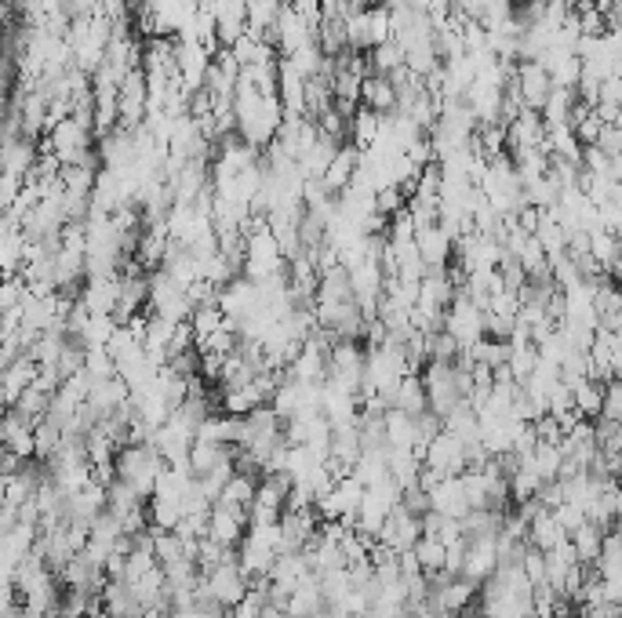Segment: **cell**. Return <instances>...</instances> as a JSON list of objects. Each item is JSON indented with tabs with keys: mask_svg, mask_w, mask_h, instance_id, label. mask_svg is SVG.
<instances>
[{
	"mask_svg": "<svg viewBox=\"0 0 622 618\" xmlns=\"http://www.w3.org/2000/svg\"><path fill=\"white\" fill-rule=\"evenodd\" d=\"M528 542H532L535 549H542V553H553V549H561L572 542V531L564 528L561 517H557L553 509H542L539 517L528 524Z\"/></svg>",
	"mask_w": 622,
	"mask_h": 618,
	"instance_id": "cell-16",
	"label": "cell"
},
{
	"mask_svg": "<svg viewBox=\"0 0 622 618\" xmlns=\"http://www.w3.org/2000/svg\"><path fill=\"white\" fill-rule=\"evenodd\" d=\"M422 462H426L433 473H441V477H459V473H466V444H462L455 433L444 429L441 437L426 444Z\"/></svg>",
	"mask_w": 622,
	"mask_h": 618,
	"instance_id": "cell-7",
	"label": "cell"
},
{
	"mask_svg": "<svg viewBox=\"0 0 622 618\" xmlns=\"http://www.w3.org/2000/svg\"><path fill=\"white\" fill-rule=\"evenodd\" d=\"M128 400H131V386L121 379V375H113V379H102L91 386L88 408L95 411L99 419H110L113 411H121Z\"/></svg>",
	"mask_w": 622,
	"mask_h": 618,
	"instance_id": "cell-17",
	"label": "cell"
},
{
	"mask_svg": "<svg viewBox=\"0 0 622 618\" xmlns=\"http://www.w3.org/2000/svg\"><path fill=\"white\" fill-rule=\"evenodd\" d=\"M328 608V600H324V586H321V575H310V579H302L295 586V593L288 597V611L291 618H310L317 611Z\"/></svg>",
	"mask_w": 622,
	"mask_h": 618,
	"instance_id": "cell-22",
	"label": "cell"
},
{
	"mask_svg": "<svg viewBox=\"0 0 622 618\" xmlns=\"http://www.w3.org/2000/svg\"><path fill=\"white\" fill-rule=\"evenodd\" d=\"M251 528V513L248 509H230V506H215L208 517V539H215L219 546L237 549L244 542Z\"/></svg>",
	"mask_w": 622,
	"mask_h": 618,
	"instance_id": "cell-12",
	"label": "cell"
},
{
	"mask_svg": "<svg viewBox=\"0 0 622 618\" xmlns=\"http://www.w3.org/2000/svg\"><path fill=\"white\" fill-rule=\"evenodd\" d=\"M204 586L215 600H219L222 608H233V604H241L244 597L251 593V579L248 571L237 564V557L226 560L222 568H215L211 575H204Z\"/></svg>",
	"mask_w": 622,
	"mask_h": 618,
	"instance_id": "cell-6",
	"label": "cell"
},
{
	"mask_svg": "<svg viewBox=\"0 0 622 618\" xmlns=\"http://www.w3.org/2000/svg\"><path fill=\"white\" fill-rule=\"evenodd\" d=\"M368 59H372V70L379 73V77H390V73H397L401 66H408V55H404V48L397 40H386V44H379L375 51H368Z\"/></svg>",
	"mask_w": 622,
	"mask_h": 618,
	"instance_id": "cell-33",
	"label": "cell"
},
{
	"mask_svg": "<svg viewBox=\"0 0 622 618\" xmlns=\"http://www.w3.org/2000/svg\"><path fill=\"white\" fill-rule=\"evenodd\" d=\"M546 117L539 110H521L517 117L506 124V150L517 153V150H535V146H546Z\"/></svg>",
	"mask_w": 622,
	"mask_h": 618,
	"instance_id": "cell-13",
	"label": "cell"
},
{
	"mask_svg": "<svg viewBox=\"0 0 622 618\" xmlns=\"http://www.w3.org/2000/svg\"><path fill=\"white\" fill-rule=\"evenodd\" d=\"M273 33H277V51H281V59H291V55H299L302 48L317 44V26H313L302 11L291 8V4L281 8V15L273 22Z\"/></svg>",
	"mask_w": 622,
	"mask_h": 618,
	"instance_id": "cell-5",
	"label": "cell"
},
{
	"mask_svg": "<svg viewBox=\"0 0 622 618\" xmlns=\"http://www.w3.org/2000/svg\"><path fill=\"white\" fill-rule=\"evenodd\" d=\"M430 506L437 509V513H444V517H459L466 520L473 513L470 499H466V488H462L459 477H444L437 488L430 491Z\"/></svg>",
	"mask_w": 622,
	"mask_h": 618,
	"instance_id": "cell-19",
	"label": "cell"
},
{
	"mask_svg": "<svg viewBox=\"0 0 622 618\" xmlns=\"http://www.w3.org/2000/svg\"><path fill=\"white\" fill-rule=\"evenodd\" d=\"M106 509H110V495H106V484H99V480H91L88 488L66 495V517H70V524H81L88 531Z\"/></svg>",
	"mask_w": 622,
	"mask_h": 618,
	"instance_id": "cell-11",
	"label": "cell"
},
{
	"mask_svg": "<svg viewBox=\"0 0 622 618\" xmlns=\"http://www.w3.org/2000/svg\"><path fill=\"white\" fill-rule=\"evenodd\" d=\"M361 164H364V150H361V146H353V142H350V146H342V150L332 157V164H328V171L321 175L324 190L332 193V197H342V193L353 186V179H357Z\"/></svg>",
	"mask_w": 622,
	"mask_h": 618,
	"instance_id": "cell-14",
	"label": "cell"
},
{
	"mask_svg": "<svg viewBox=\"0 0 622 618\" xmlns=\"http://www.w3.org/2000/svg\"><path fill=\"white\" fill-rule=\"evenodd\" d=\"M499 571V539H470V553H466V579L488 582Z\"/></svg>",
	"mask_w": 622,
	"mask_h": 618,
	"instance_id": "cell-18",
	"label": "cell"
},
{
	"mask_svg": "<svg viewBox=\"0 0 622 618\" xmlns=\"http://www.w3.org/2000/svg\"><path fill=\"white\" fill-rule=\"evenodd\" d=\"M382 113H375V110H368V106H361L357 110V117H353V124H350V142L353 146H361L364 153L372 150V146H379V139H382Z\"/></svg>",
	"mask_w": 622,
	"mask_h": 618,
	"instance_id": "cell-28",
	"label": "cell"
},
{
	"mask_svg": "<svg viewBox=\"0 0 622 618\" xmlns=\"http://www.w3.org/2000/svg\"><path fill=\"white\" fill-rule=\"evenodd\" d=\"M15 411H19L22 419L30 422V426H37L41 419H48L51 411V393H44L41 386H30L26 393L19 397V404H15Z\"/></svg>",
	"mask_w": 622,
	"mask_h": 618,
	"instance_id": "cell-34",
	"label": "cell"
},
{
	"mask_svg": "<svg viewBox=\"0 0 622 618\" xmlns=\"http://www.w3.org/2000/svg\"><path fill=\"white\" fill-rule=\"evenodd\" d=\"M426 346H430V360H444V364H455L462 357V346L448 335V331H430L426 335Z\"/></svg>",
	"mask_w": 622,
	"mask_h": 618,
	"instance_id": "cell-35",
	"label": "cell"
},
{
	"mask_svg": "<svg viewBox=\"0 0 622 618\" xmlns=\"http://www.w3.org/2000/svg\"><path fill=\"white\" fill-rule=\"evenodd\" d=\"M281 106L288 117H306V77L288 59H281V84H277Z\"/></svg>",
	"mask_w": 622,
	"mask_h": 618,
	"instance_id": "cell-21",
	"label": "cell"
},
{
	"mask_svg": "<svg viewBox=\"0 0 622 618\" xmlns=\"http://www.w3.org/2000/svg\"><path fill=\"white\" fill-rule=\"evenodd\" d=\"M230 459H233L230 444H215V440L197 437V444H193V451H190V469H193V477H204V473L219 469L222 462H230Z\"/></svg>",
	"mask_w": 622,
	"mask_h": 618,
	"instance_id": "cell-26",
	"label": "cell"
},
{
	"mask_svg": "<svg viewBox=\"0 0 622 618\" xmlns=\"http://www.w3.org/2000/svg\"><path fill=\"white\" fill-rule=\"evenodd\" d=\"M168 618H211V615H204L201 608H175Z\"/></svg>",
	"mask_w": 622,
	"mask_h": 618,
	"instance_id": "cell-37",
	"label": "cell"
},
{
	"mask_svg": "<svg viewBox=\"0 0 622 618\" xmlns=\"http://www.w3.org/2000/svg\"><path fill=\"white\" fill-rule=\"evenodd\" d=\"M37 375H41V364L30 357V353H22L15 364H8L4 368V379H0V393H4V404L8 408H15L19 404V397L26 393V389L37 382Z\"/></svg>",
	"mask_w": 622,
	"mask_h": 618,
	"instance_id": "cell-15",
	"label": "cell"
},
{
	"mask_svg": "<svg viewBox=\"0 0 622 618\" xmlns=\"http://www.w3.org/2000/svg\"><path fill=\"white\" fill-rule=\"evenodd\" d=\"M422 382H426L430 411H433V415H441V419H448V415H452L455 408H462V404H470V400H466V393H462L459 364L430 360V364L422 368Z\"/></svg>",
	"mask_w": 622,
	"mask_h": 618,
	"instance_id": "cell-2",
	"label": "cell"
},
{
	"mask_svg": "<svg viewBox=\"0 0 622 618\" xmlns=\"http://www.w3.org/2000/svg\"><path fill=\"white\" fill-rule=\"evenodd\" d=\"M604 535H608V531L597 528L593 520H586L579 531H572V546H575V557H579V564H597V560H601Z\"/></svg>",
	"mask_w": 622,
	"mask_h": 618,
	"instance_id": "cell-29",
	"label": "cell"
},
{
	"mask_svg": "<svg viewBox=\"0 0 622 618\" xmlns=\"http://www.w3.org/2000/svg\"><path fill=\"white\" fill-rule=\"evenodd\" d=\"M444 331H448L462 349L477 346V342L488 335V328H484V306L481 302H473L470 295L459 288L455 302L448 306V313H444Z\"/></svg>",
	"mask_w": 622,
	"mask_h": 618,
	"instance_id": "cell-3",
	"label": "cell"
},
{
	"mask_svg": "<svg viewBox=\"0 0 622 618\" xmlns=\"http://www.w3.org/2000/svg\"><path fill=\"white\" fill-rule=\"evenodd\" d=\"M164 469H168V462H164V455L153 444H124L117 451V480L131 484V488L139 491V499L146 502L153 499Z\"/></svg>",
	"mask_w": 622,
	"mask_h": 618,
	"instance_id": "cell-1",
	"label": "cell"
},
{
	"mask_svg": "<svg viewBox=\"0 0 622 618\" xmlns=\"http://www.w3.org/2000/svg\"><path fill=\"white\" fill-rule=\"evenodd\" d=\"M415 248H419L426 270H448V262L455 259V237L444 230L441 222H430V226H419L415 233Z\"/></svg>",
	"mask_w": 622,
	"mask_h": 618,
	"instance_id": "cell-10",
	"label": "cell"
},
{
	"mask_svg": "<svg viewBox=\"0 0 622 618\" xmlns=\"http://www.w3.org/2000/svg\"><path fill=\"white\" fill-rule=\"evenodd\" d=\"M415 560H419V568L426 571V575H437V571L448 568V546H444L441 539H433V535H422L419 542H415Z\"/></svg>",
	"mask_w": 622,
	"mask_h": 618,
	"instance_id": "cell-32",
	"label": "cell"
},
{
	"mask_svg": "<svg viewBox=\"0 0 622 618\" xmlns=\"http://www.w3.org/2000/svg\"><path fill=\"white\" fill-rule=\"evenodd\" d=\"M553 73L542 66V62H521L517 66V91H521L524 110H546V102L553 95Z\"/></svg>",
	"mask_w": 622,
	"mask_h": 618,
	"instance_id": "cell-9",
	"label": "cell"
},
{
	"mask_svg": "<svg viewBox=\"0 0 622 618\" xmlns=\"http://www.w3.org/2000/svg\"><path fill=\"white\" fill-rule=\"evenodd\" d=\"M382 422H386V444H390V448H404V451L419 448L415 415H408V411H401V408H390L382 415Z\"/></svg>",
	"mask_w": 622,
	"mask_h": 618,
	"instance_id": "cell-23",
	"label": "cell"
},
{
	"mask_svg": "<svg viewBox=\"0 0 622 618\" xmlns=\"http://www.w3.org/2000/svg\"><path fill=\"white\" fill-rule=\"evenodd\" d=\"M419 539H422V517L401 502V506L390 513V520L382 524L379 542L382 546H390L393 553H408V549H415V542Z\"/></svg>",
	"mask_w": 622,
	"mask_h": 618,
	"instance_id": "cell-8",
	"label": "cell"
},
{
	"mask_svg": "<svg viewBox=\"0 0 622 618\" xmlns=\"http://www.w3.org/2000/svg\"><path fill=\"white\" fill-rule=\"evenodd\" d=\"M361 106H368V110L382 113V117H390V113H401V91L393 88L390 77H379V73H372V77H364Z\"/></svg>",
	"mask_w": 622,
	"mask_h": 618,
	"instance_id": "cell-20",
	"label": "cell"
},
{
	"mask_svg": "<svg viewBox=\"0 0 622 618\" xmlns=\"http://www.w3.org/2000/svg\"><path fill=\"white\" fill-rule=\"evenodd\" d=\"M102 611H110L113 618H128V615H139V600H135V589L131 582L124 579H110L106 589H102Z\"/></svg>",
	"mask_w": 622,
	"mask_h": 618,
	"instance_id": "cell-25",
	"label": "cell"
},
{
	"mask_svg": "<svg viewBox=\"0 0 622 618\" xmlns=\"http://www.w3.org/2000/svg\"><path fill=\"white\" fill-rule=\"evenodd\" d=\"M412 618H459V615H448V611H437L433 604H422V608L412 611Z\"/></svg>",
	"mask_w": 622,
	"mask_h": 618,
	"instance_id": "cell-36",
	"label": "cell"
},
{
	"mask_svg": "<svg viewBox=\"0 0 622 618\" xmlns=\"http://www.w3.org/2000/svg\"><path fill=\"white\" fill-rule=\"evenodd\" d=\"M393 408L408 411V415H422L430 411V397H426V382H422V371H408L393 393Z\"/></svg>",
	"mask_w": 622,
	"mask_h": 618,
	"instance_id": "cell-24",
	"label": "cell"
},
{
	"mask_svg": "<svg viewBox=\"0 0 622 618\" xmlns=\"http://www.w3.org/2000/svg\"><path fill=\"white\" fill-rule=\"evenodd\" d=\"M226 324H230V317L222 313L219 302L197 306V309H193V313H190V328H193V339H197V346H201V342H208L211 335H215V331H222V328H226Z\"/></svg>",
	"mask_w": 622,
	"mask_h": 618,
	"instance_id": "cell-30",
	"label": "cell"
},
{
	"mask_svg": "<svg viewBox=\"0 0 622 618\" xmlns=\"http://www.w3.org/2000/svg\"><path fill=\"white\" fill-rule=\"evenodd\" d=\"M346 30H350V48L353 51H375L379 44L393 40L390 8H386V4H372V8L357 11V15H350Z\"/></svg>",
	"mask_w": 622,
	"mask_h": 618,
	"instance_id": "cell-4",
	"label": "cell"
},
{
	"mask_svg": "<svg viewBox=\"0 0 622 618\" xmlns=\"http://www.w3.org/2000/svg\"><path fill=\"white\" fill-rule=\"evenodd\" d=\"M401 618H412V615H401Z\"/></svg>",
	"mask_w": 622,
	"mask_h": 618,
	"instance_id": "cell-38",
	"label": "cell"
},
{
	"mask_svg": "<svg viewBox=\"0 0 622 618\" xmlns=\"http://www.w3.org/2000/svg\"><path fill=\"white\" fill-rule=\"evenodd\" d=\"M259 480L262 477H255V473H233V480L222 488V495H219V502L215 506H230V509H251V502H255V491H259Z\"/></svg>",
	"mask_w": 622,
	"mask_h": 618,
	"instance_id": "cell-27",
	"label": "cell"
},
{
	"mask_svg": "<svg viewBox=\"0 0 622 618\" xmlns=\"http://www.w3.org/2000/svg\"><path fill=\"white\" fill-rule=\"evenodd\" d=\"M604 382L597 379H586L579 382V386L572 389L575 393V411H579V419H601V411H604Z\"/></svg>",
	"mask_w": 622,
	"mask_h": 618,
	"instance_id": "cell-31",
	"label": "cell"
}]
</instances>
